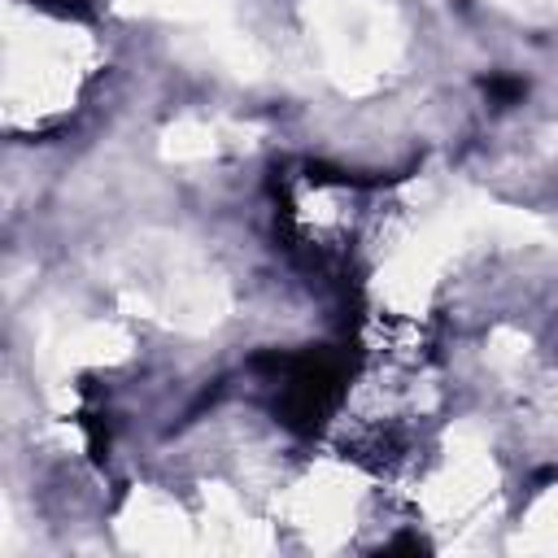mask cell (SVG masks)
I'll return each instance as SVG.
<instances>
[{"label":"cell","mask_w":558,"mask_h":558,"mask_svg":"<svg viewBox=\"0 0 558 558\" xmlns=\"http://www.w3.org/2000/svg\"><path fill=\"white\" fill-rule=\"evenodd\" d=\"M262 371H275V384H279V397H275V410L288 427L296 432H314L336 397H340V379H344V366L323 353V349H305V353H270V357H257Z\"/></svg>","instance_id":"obj_1"},{"label":"cell","mask_w":558,"mask_h":558,"mask_svg":"<svg viewBox=\"0 0 558 558\" xmlns=\"http://www.w3.org/2000/svg\"><path fill=\"white\" fill-rule=\"evenodd\" d=\"M484 92H488L493 100H501V105L523 100V83H519V78H488V83H484Z\"/></svg>","instance_id":"obj_2"},{"label":"cell","mask_w":558,"mask_h":558,"mask_svg":"<svg viewBox=\"0 0 558 558\" xmlns=\"http://www.w3.org/2000/svg\"><path fill=\"white\" fill-rule=\"evenodd\" d=\"M39 4H48V9H57V13H70V17H87V13H92L87 0H39Z\"/></svg>","instance_id":"obj_3"}]
</instances>
